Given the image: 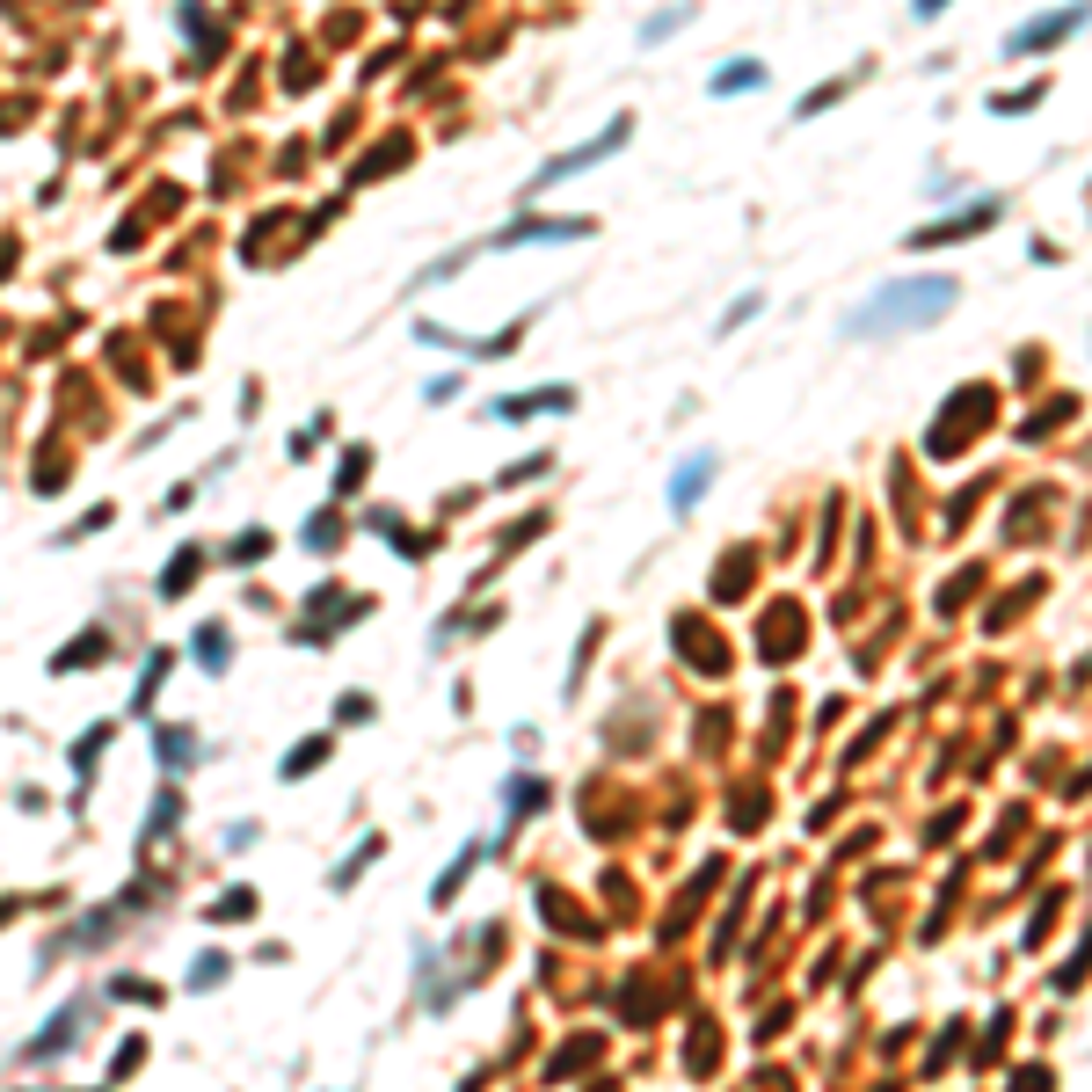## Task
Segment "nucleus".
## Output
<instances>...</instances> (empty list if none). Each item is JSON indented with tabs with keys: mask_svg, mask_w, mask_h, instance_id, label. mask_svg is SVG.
Masks as SVG:
<instances>
[{
	"mask_svg": "<svg viewBox=\"0 0 1092 1092\" xmlns=\"http://www.w3.org/2000/svg\"><path fill=\"white\" fill-rule=\"evenodd\" d=\"M197 663H204V670H226V627H197Z\"/></svg>",
	"mask_w": 1092,
	"mask_h": 1092,
	"instance_id": "17",
	"label": "nucleus"
},
{
	"mask_svg": "<svg viewBox=\"0 0 1092 1092\" xmlns=\"http://www.w3.org/2000/svg\"><path fill=\"white\" fill-rule=\"evenodd\" d=\"M954 299H962V285H954V277H896V285H881L874 299H860V306L845 313V335H853V343H874V335L933 328Z\"/></svg>",
	"mask_w": 1092,
	"mask_h": 1092,
	"instance_id": "1",
	"label": "nucleus"
},
{
	"mask_svg": "<svg viewBox=\"0 0 1092 1092\" xmlns=\"http://www.w3.org/2000/svg\"><path fill=\"white\" fill-rule=\"evenodd\" d=\"M372 860H379V837H365V845H357V853H350L343 867H335V889H350V881H357V874H365Z\"/></svg>",
	"mask_w": 1092,
	"mask_h": 1092,
	"instance_id": "19",
	"label": "nucleus"
},
{
	"mask_svg": "<svg viewBox=\"0 0 1092 1092\" xmlns=\"http://www.w3.org/2000/svg\"><path fill=\"white\" fill-rule=\"evenodd\" d=\"M335 714H343V721H372V700H365V692H343V707H335Z\"/></svg>",
	"mask_w": 1092,
	"mask_h": 1092,
	"instance_id": "27",
	"label": "nucleus"
},
{
	"mask_svg": "<svg viewBox=\"0 0 1092 1092\" xmlns=\"http://www.w3.org/2000/svg\"><path fill=\"white\" fill-rule=\"evenodd\" d=\"M685 15H692V8H663V15H648V23H641V44H655V37H670V30H678V23H685Z\"/></svg>",
	"mask_w": 1092,
	"mask_h": 1092,
	"instance_id": "22",
	"label": "nucleus"
},
{
	"mask_svg": "<svg viewBox=\"0 0 1092 1092\" xmlns=\"http://www.w3.org/2000/svg\"><path fill=\"white\" fill-rule=\"evenodd\" d=\"M321 758H328V743H299V750H285V780H306Z\"/></svg>",
	"mask_w": 1092,
	"mask_h": 1092,
	"instance_id": "18",
	"label": "nucleus"
},
{
	"mask_svg": "<svg viewBox=\"0 0 1092 1092\" xmlns=\"http://www.w3.org/2000/svg\"><path fill=\"white\" fill-rule=\"evenodd\" d=\"M1085 23V8H1078V0H1070V8H1056V15H1034L1027 30H1013V37H1005V59H1027V51H1049V44H1063L1070 30Z\"/></svg>",
	"mask_w": 1092,
	"mask_h": 1092,
	"instance_id": "4",
	"label": "nucleus"
},
{
	"mask_svg": "<svg viewBox=\"0 0 1092 1092\" xmlns=\"http://www.w3.org/2000/svg\"><path fill=\"white\" fill-rule=\"evenodd\" d=\"M226 983V954H204L197 969H190V990H219Z\"/></svg>",
	"mask_w": 1092,
	"mask_h": 1092,
	"instance_id": "21",
	"label": "nucleus"
},
{
	"mask_svg": "<svg viewBox=\"0 0 1092 1092\" xmlns=\"http://www.w3.org/2000/svg\"><path fill=\"white\" fill-rule=\"evenodd\" d=\"M502 801H511V816H525V808H532V801H547V787H539V780H525V773H518V780H511V787H502Z\"/></svg>",
	"mask_w": 1092,
	"mask_h": 1092,
	"instance_id": "20",
	"label": "nucleus"
},
{
	"mask_svg": "<svg viewBox=\"0 0 1092 1092\" xmlns=\"http://www.w3.org/2000/svg\"><path fill=\"white\" fill-rule=\"evenodd\" d=\"M474 860H481V845H466V853H459V860H452V867H445V874H438V896H430V903H438V910H445V903H452V896H459V881H466V867H474Z\"/></svg>",
	"mask_w": 1092,
	"mask_h": 1092,
	"instance_id": "12",
	"label": "nucleus"
},
{
	"mask_svg": "<svg viewBox=\"0 0 1092 1092\" xmlns=\"http://www.w3.org/2000/svg\"><path fill=\"white\" fill-rule=\"evenodd\" d=\"M1013 1092H1049V1078H1042V1070H1027V1078H1020Z\"/></svg>",
	"mask_w": 1092,
	"mask_h": 1092,
	"instance_id": "30",
	"label": "nucleus"
},
{
	"mask_svg": "<svg viewBox=\"0 0 1092 1092\" xmlns=\"http://www.w3.org/2000/svg\"><path fill=\"white\" fill-rule=\"evenodd\" d=\"M335 539H343L335 511H313V518H306V547H313V554H335Z\"/></svg>",
	"mask_w": 1092,
	"mask_h": 1092,
	"instance_id": "15",
	"label": "nucleus"
},
{
	"mask_svg": "<svg viewBox=\"0 0 1092 1092\" xmlns=\"http://www.w3.org/2000/svg\"><path fill=\"white\" fill-rule=\"evenodd\" d=\"M707 481H714V452H692V459L678 466V481H670V511L685 518L692 502H700V488H707Z\"/></svg>",
	"mask_w": 1092,
	"mask_h": 1092,
	"instance_id": "7",
	"label": "nucleus"
},
{
	"mask_svg": "<svg viewBox=\"0 0 1092 1092\" xmlns=\"http://www.w3.org/2000/svg\"><path fill=\"white\" fill-rule=\"evenodd\" d=\"M197 568H204L197 554H176V561H167V575H160V591H167V598H183V582H197Z\"/></svg>",
	"mask_w": 1092,
	"mask_h": 1092,
	"instance_id": "16",
	"label": "nucleus"
},
{
	"mask_svg": "<svg viewBox=\"0 0 1092 1092\" xmlns=\"http://www.w3.org/2000/svg\"><path fill=\"white\" fill-rule=\"evenodd\" d=\"M256 910V889H226L219 903H212V917H248Z\"/></svg>",
	"mask_w": 1092,
	"mask_h": 1092,
	"instance_id": "23",
	"label": "nucleus"
},
{
	"mask_svg": "<svg viewBox=\"0 0 1092 1092\" xmlns=\"http://www.w3.org/2000/svg\"><path fill=\"white\" fill-rule=\"evenodd\" d=\"M568 408H575L568 386H539V393H502L488 415H495V423H518V415H568Z\"/></svg>",
	"mask_w": 1092,
	"mask_h": 1092,
	"instance_id": "6",
	"label": "nucleus"
},
{
	"mask_svg": "<svg viewBox=\"0 0 1092 1092\" xmlns=\"http://www.w3.org/2000/svg\"><path fill=\"white\" fill-rule=\"evenodd\" d=\"M139 1056H146V1042H124V1049H117V1063H110V1078H131V1063H139Z\"/></svg>",
	"mask_w": 1092,
	"mask_h": 1092,
	"instance_id": "28",
	"label": "nucleus"
},
{
	"mask_svg": "<svg viewBox=\"0 0 1092 1092\" xmlns=\"http://www.w3.org/2000/svg\"><path fill=\"white\" fill-rule=\"evenodd\" d=\"M88 655H103V634H80V641H66V648L51 655V670H88Z\"/></svg>",
	"mask_w": 1092,
	"mask_h": 1092,
	"instance_id": "13",
	"label": "nucleus"
},
{
	"mask_svg": "<svg viewBox=\"0 0 1092 1092\" xmlns=\"http://www.w3.org/2000/svg\"><path fill=\"white\" fill-rule=\"evenodd\" d=\"M167 663H176L167 648H153V655H146V678H139V692H131V714H146V707H153V692H160V678H167Z\"/></svg>",
	"mask_w": 1092,
	"mask_h": 1092,
	"instance_id": "9",
	"label": "nucleus"
},
{
	"mask_svg": "<svg viewBox=\"0 0 1092 1092\" xmlns=\"http://www.w3.org/2000/svg\"><path fill=\"white\" fill-rule=\"evenodd\" d=\"M190 758H197V736H183V728H167V736H160V765H167V773H183Z\"/></svg>",
	"mask_w": 1092,
	"mask_h": 1092,
	"instance_id": "14",
	"label": "nucleus"
},
{
	"mask_svg": "<svg viewBox=\"0 0 1092 1092\" xmlns=\"http://www.w3.org/2000/svg\"><path fill=\"white\" fill-rule=\"evenodd\" d=\"M758 80H765L758 59H728V66H714V96H750Z\"/></svg>",
	"mask_w": 1092,
	"mask_h": 1092,
	"instance_id": "8",
	"label": "nucleus"
},
{
	"mask_svg": "<svg viewBox=\"0 0 1092 1092\" xmlns=\"http://www.w3.org/2000/svg\"><path fill=\"white\" fill-rule=\"evenodd\" d=\"M940 8H947V0H917V15H940Z\"/></svg>",
	"mask_w": 1092,
	"mask_h": 1092,
	"instance_id": "31",
	"label": "nucleus"
},
{
	"mask_svg": "<svg viewBox=\"0 0 1092 1092\" xmlns=\"http://www.w3.org/2000/svg\"><path fill=\"white\" fill-rule=\"evenodd\" d=\"M750 313H758V292H750V299H736V306H728V313H721V328H743V321H750Z\"/></svg>",
	"mask_w": 1092,
	"mask_h": 1092,
	"instance_id": "29",
	"label": "nucleus"
},
{
	"mask_svg": "<svg viewBox=\"0 0 1092 1092\" xmlns=\"http://www.w3.org/2000/svg\"><path fill=\"white\" fill-rule=\"evenodd\" d=\"M365 474H372V452H343V466H335V488H328V495H335V502L357 495V481H365Z\"/></svg>",
	"mask_w": 1092,
	"mask_h": 1092,
	"instance_id": "10",
	"label": "nucleus"
},
{
	"mask_svg": "<svg viewBox=\"0 0 1092 1092\" xmlns=\"http://www.w3.org/2000/svg\"><path fill=\"white\" fill-rule=\"evenodd\" d=\"M321 430H328V415H313V423H306V430H299V438H292V459H306V452H313V445H321Z\"/></svg>",
	"mask_w": 1092,
	"mask_h": 1092,
	"instance_id": "25",
	"label": "nucleus"
},
{
	"mask_svg": "<svg viewBox=\"0 0 1092 1092\" xmlns=\"http://www.w3.org/2000/svg\"><path fill=\"white\" fill-rule=\"evenodd\" d=\"M80 1027H88V1020H80V1005H66V1013H59V1020H51V1027L37 1034V1056H51V1049H59V1042H73Z\"/></svg>",
	"mask_w": 1092,
	"mask_h": 1092,
	"instance_id": "11",
	"label": "nucleus"
},
{
	"mask_svg": "<svg viewBox=\"0 0 1092 1092\" xmlns=\"http://www.w3.org/2000/svg\"><path fill=\"white\" fill-rule=\"evenodd\" d=\"M532 474H547V452H532V459H518L511 474H502V488H518V481H532Z\"/></svg>",
	"mask_w": 1092,
	"mask_h": 1092,
	"instance_id": "26",
	"label": "nucleus"
},
{
	"mask_svg": "<svg viewBox=\"0 0 1092 1092\" xmlns=\"http://www.w3.org/2000/svg\"><path fill=\"white\" fill-rule=\"evenodd\" d=\"M627 139H634V117L619 110V117H612V124H605V131L591 139V146H575V153H561V160H547V167H539V176L525 183V197H539V190H554L561 176H582V167H591V160H612V153H619Z\"/></svg>",
	"mask_w": 1092,
	"mask_h": 1092,
	"instance_id": "3",
	"label": "nucleus"
},
{
	"mask_svg": "<svg viewBox=\"0 0 1092 1092\" xmlns=\"http://www.w3.org/2000/svg\"><path fill=\"white\" fill-rule=\"evenodd\" d=\"M591 233V219H518V226H502V233H488L481 248H459V256H445L438 270H423V285H438V277H452V270H466L474 256H495V248H525V240H582Z\"/></svg>",
	"mask_w": 1092,
	"mask_h": 1092,
	"instance_id": "2",
	"label": "nucleus"
},
{
	"mask_svg": "<svg viewBox=\"0 0 1092 1092\" xmlns=\"http://www.w3.org/2000/svg\"><path fill=\"white\" fill-rule=\"evenodd\" d=\"M226 554H233V561H263V554H270V532H240Z\"/></svg>",
	"mask_w": 1092,
	"mask_h": 1092,
	"instance_id": "24",
	"label": "nucleus"
},
{
	"mask_svg": "<svg viewBox=\"0 0 1092 1092\" xmlns=\"http://www.w3.org/2000/svg\"><path fill=\"white\" fill-rule=\"evenodd\" d=\"M997 219V197H983V204H969V212H954V219H933V226H917L910 233V248H940V240H969V233H983Z\"/></svg>",
	"mask_w": 1092,
	"mask_h": 1092,
	"instance_id": "5",
	"label": "nucleus"
}]
</instances>
